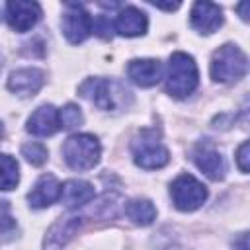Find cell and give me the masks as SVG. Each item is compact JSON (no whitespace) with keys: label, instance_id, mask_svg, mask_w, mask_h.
<instances>
[{"label":"cell","instance_id":"cell-11","mask_svg":"<svg viewBox=\"0 0 250 250\" xmlns=\"http://www.w3.org/2000/svg\"><path fill=\"white\" fill-rule=\"evenodd\" d=\"M45 84V72L39 70V68H33V66H27V68H18L10 74L8 78V88L10 92L18 94V96H35L41 86Z\"/></svg>","mask_w":250,"mask_h":250},{"label":"cell","instance_id":"cell-24","mask_svg":"<svg viewBox=\"0 0 250 250\" xmlns=\"http://www.w3.org/2000/svg\"><path fill=\"white\" fill-rule=\"evenodd\" d=\"M234 250H248V234L242 232L238 240H234Z\"/></svg>","mask_w":250,"mask_h":250},{"label":"cell","instance_id":"cell-18","mask_svg":"<svg viewBox=\"0 0 250 250\" xmlns=\"http://www.w3.org/2000/svg\"><path fill=\"white\" fill-rule=\"evenodd\" d=\"M125 215L139 227H146L156 219V207L148 199H131L125 203Z\"/></svg>","mask_w":250,"mask_h":250},{"label":"cell","instance_id":"cell-20","mask_svg":"<svg viewBox=\"0 0 250 250\" xmlns=\"http://www.w3.org/2000/svg\"><path fill=\"white\" fill-rule=\"evenodd\" d=\"M84 121L82 117V111L78 105L74 104H66L61 111H59V123L62 129H74V127H80Z\"/></svg>","mask_w":250,"mask_h":250},{"label":"cell","instance_id":"cell-25","mask_svg":"<svg viewBox=\"0 0 250 250\" xmlns=\"http://www.w3.org/2000/svg\"><path fill=\"white\" fill-rule=\"evenodd\" d=\"M152 6H156V8H160V10H176V8H180V2H174V4H160V2H150Z\"/></svg>","mask_w":250,"mask_h":250},{"label":"cell","instance_id":"cell-3","mask_svg":"<svg viewBox=\"0 0 250 250\" xmlns=\"http://www.w3.org/2000/svg\"><path fill=\"white\" fill-rule=\"evenodd\" d=\"M62 156H64V162L72 170L84 172V170H92L100 162L102 146H100V141L94 135L78 133V135H70L64 141Z\"/></svg>","mask_w":250,"mask_h":250},{"label":"cell","instance_id":"cell-12","mask_svg":"<svg viewBox=\"0 0 250 250\" xmlns=\"http://www.w3.org/2000/svg\"><path fill=\"white\" fill-rule=\"evenodd\" d=\"M127 76L141 88H150L162 78V64L158 59H133L127 64Z\"/></svg>","mask_w":250,"mask_h":250},{"label":"cell","instance_id":"cell-8","mask_svg":"<svg viewBox=\"0 0 250 250\" xmlns=\"http://www.w3.org/2000/svg\"><path fill=\"white\" fill-rule=\"evenodd\" d=\"M41 18V6L37 2L27 0H14L6 4V20L14 31H27L31 29Z\"/></svg>","mask_w":250,"mask_h":250},{"label":"cell","instance_id":"cell-7","mask_svg":"<svg viewBox=\"0 0 250 250\" xmlns=\"http://www.w3.org/2000/svg\"><path fill=\"white\" fill-rule=\"evenodd\" d=\"M61 27H62L64 37L72 45H78V43L86 41L90 37V33L94 31V20L84 10L82 4H66L62 20H61Z\"/></svg>","mask_w":250,"mask_h":250},{"label":"cell","instance_id":"cell-16","mask_svg":"<svg viewBox=\"0 0 250 250\" xmlns=\"http://www.w3.org/2000/svg\"><path fill=\"white\" fill-rule=\"evenodd\" d=\"M80 227V217H64V219H59L47 232L45 236V242H43V248L45 250H61L68 238L74 234V230Z\"/></svg>","mask_w":250,"mask_h":250},{"label":"cell","instance_id":"cell-22","mask_svg":"<svg viewBox=\"0 0 250 250\" xmlns=\"http://www.w3.org/2000/svg\"><path fill=\"white\" fill-rule=\"evenodd\" d=\"M250 145H248V141H244L240 146H238V150H236V164H238V168H240V172H248V160H250Z\"/></svg>","mask_w":250,"mask_h":250},{"label":"cell","instance_id":"cell-5","mask_svg":"<svg viewBox=\"0 0 250 250\" xmlns=\"http://www.w3.org/2000/svg\"><path fill=\"white\" fill-rule=\"evenodd\" d=\"M170 197L176 209L180 211H195L207 199V188L193 178L191 174H180L170 184Z\"/></svg>","mask_w":250,"mask_h":250},{"label":"cell","instance_id":"cell-2","mask_svg":"<svg viewBox=\"0 0 250 250\" xmlns=\"http://www.w3.org/2000/svg\"><path fill=\"white\" fill-rule=\"evenodd\" d=\"M131 152L135 164L145 170L162 168L170 160V152L164 146L160 133L156 129H143L141 133H137V137L131 143Z\"/></svg>","mask_w":250,"mask_h":250},{"label":"cell","instance_id":"cell-9","mask_svg":"<svg viewBox=\"0 0 250 250\" xmlns=\"http://www.w3.org/2000/svg\"><path fill=\"white\" fill-rule=\"evenodd\" d=\"M193 160H195V166L211 180L219 182L225 178L227 174V164H225V158L221 156V152L207 141L199 143L195 146V152H193Z\"/></svg>","mask_w":250,"mask_h":250},{"label":"cell","instance_id":"cell-6","mask_svg":"<svg viewBox=\"0 0 250 250\" xmlns=\"http://www.w3.org/2000/svg\"><path fill=\"white\" fill-rule=\"evenodd\" d=\"M78 92L82 98H86L100 109H115L119 94H129L119 84L105 78H88L80 84Z\"/></svg>","mask_w":250,"mask_h":250},{"label":"cell","instance_id":"cell-4","mask_svg":"<svg viewBox=\"0 0 250 250\" xmlns=\"http://www.w3.org/2000/svg\"><path fill=\"white\" fill-rule=\"evenodd\" d=\"M209 70H211V78L215 82H223V84L234 82L246 74L248 59L236 45L227 43L213 53Z\"/></svg>","mask_w":250,"mask_h":250},{"label":"cell","instance_id":"cell-15","mask_svg":"<svg viewBox=\"0 0 250 250\" xmlns=\"http://www.w3.org/2000/svg\"><path fill=\"white\" fill-rule=\"evenodd\" d=\"M27 133L35 137H51L61 129L59 111L53 105H39L27 119Z\"/></svg>","mask_w":250,"mask_h":250},{"label":"cell","instance_id":"cell-17","mask_svg":"<svg viewBox=\"0 0 250 250\" xmlns=\"http://www.w3.org/2000/svg\"><path fill=\"white\" fill-rule=\"evenodd\" d=\"M94 197V186L86 180H68L61 186L59 199L66 207H80L86 205Z\"/></svg>","mask_w":250,"mask_h":250},{"label":"cell","instance_id":"cell-21","mask_svg":"<svg viewBox=\"0 0 250 250\" xmlns=\"http://www.w3.org/2000/svg\"><path fill=\"white\" fill-rule=\"evenodd\" d=\"M21 154L33 166H41L47 160V148L41 143H27V145H23L21 146Z\"/></svg>","mask_w":250,"mask_h":250},{"label":"cell","instance_id":"cell-26","mask_svg":"<svg viewBox=\"0 0 250 250\" xmlns=\"http://www.w3.org/2000/svg\"><path fill=\"white\" fill-rule=\"evenodd\" d=\"M246 8H248V2H242V4H238V6H236V10L240 12V18H242L244 21L248 20V14H246Z\"/></svg>","mask_w":250,"mask_h":250},{"label":"cell","instance_id":"cell-1","mask_svg":"<svg viewBox=\"0 0 250 250\" xmlns=\"http://www.w3.org/2000/svg\"><path fill=\"white\" fill-rule=\"evenodd\" d=\"M199 84L197 64L191 55L176 51L170 55L166 72V92L172 98H188Z\"/></svg>","mask_w":250,"mask_h":250},{"label":"cell","instance_id":"cell-10","mask_svg":"<svg viewBox=\"0 0 250 250\" xmlns=\"http://www.w3.org/2000/svg\"><path fill=\"white\" fill-rule=\"evenodd\" d=\"M189 21L193 29L209 35L223 25V10L213 2H195L189 12Z\"/></svg>","mask_w":250,"mask_h":250},{"label":"cell","instance_id":"cell-23","mask_svg":"<svg viewBox=\"0 0 250 250\" xmlns=\"http://www.w3.org/2000/svg\"><path fill=\"white\" fill-rule=\"evenodd\" d=\"M16 225L12 213H10V203L8 201H0V230H8Z\"/></svg>","mask_w":250,"mask_h":250},{"label":"cell","instance_id":"cell-19","mask_svg":"<svg viewBox=\"0 0 250 250\" xmlns=\"http://www.w3.org/2000/svg\"><path fill=\"white\" fill-rule=\"evenodd\" d=\"M20 182V166L14 156L0 152V191H10Z\"/></svg>","mask_w":250,"mask_h":250},{"label":"cell","instance_id":"cell-14","mask_svg":"<svg viewBox=\"0 0 250 250\" xmlns=\"http://www.w3.org/2000/svg\"><path fill=\"white\" fill-rule=\"evenodd\" d=\"M59 195H61L59 180L53 174H43L27 193V201H29V207L33 209H45L51 203H55Z\"/></svg>","mask_w":250,"mask_h":250},{"label":"cell","instance_id":"cell-13","mask_svg":"<svg viewBox=\"0 0 250 250\" xmlns=\"http://www.w3.org/2000/svg\"><path fill=\"white\" fill-rule=\"evenodd\" d=\"M113 27L123 37H139V35L146 33L148 20H146V14L141 12L139 8L125 6V8L119 10V14H117V18L113 21Z\"/></svg>","mask_w":250,"mask_h":250}]
</instances>
